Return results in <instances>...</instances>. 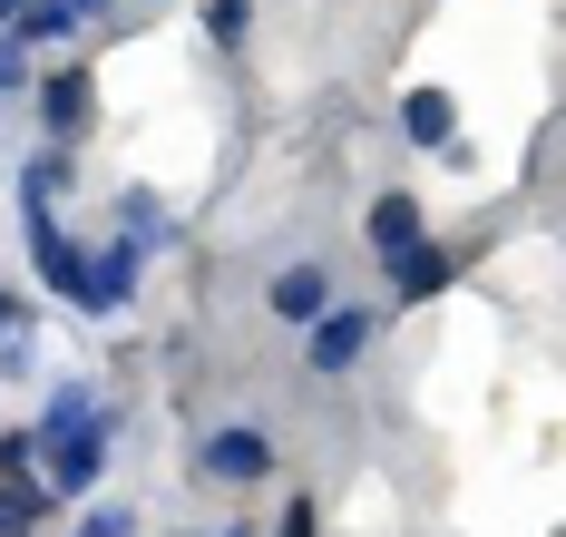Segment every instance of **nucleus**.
<instances>
[{"mask_svg":"<svg viewBox=\"0 0 566 537\" xmlns=\"http://www.w3.org/2000/svg\"><path fill=\"white\" fill-rule=\"evenodd\" d=\"M10 10H20V0H0V20H10Z\"/></svg>","mask_w":566,"mask_h":537,"instance_id":"16","label":"nucleus"},{"mask_svg":"<svg viewBox=\"0 0 566 537\" xmlns=\"http://www.w3.org/2000/svg\"><path fill=\"white\" fill-rule=\"evenodd\" d=\"M40 127H50L59 147L88 127V69H59V78H40Z\"/></svg>","mask_w":566,"mask_h":537,"instance_id":"7","label":"nucleus"},{"mask_svg":"<svg viewBox=\"0 0 566 537\" xmlns=\"http://www.w3.org/2000/svg\"><path fill=\"white\" fill-rule=\"evenodd\" d=\"M30 450H40V478H50L59 498H78V488L98 478V460H108V411H98V391H88V381H59L50 411L30 420Z\"/></svg>","mask_w":566,"mask_h":537,"instance_id":"1","label":"nucleus"},{"mask_svg":"<svg viewBox=\"0 0 566 537\" xmlns=\"http://www.w3.org/2000/svg\"><path fill=\"white\" fill-rule=\"evenodd\" d=\"M137 244L117 235V244H98V254H78V284H69V303H88V313H117V303L137 294Z\"/></svg>","mask_w":566,"mask_h":537,"instance_id":"2","label":"nucleus"},{"mask_svg":"<svg viewBox=\"0 0 566 537\" xmlns=\"http://www.w3.org/2000/svg\"><path fill=\"white\" fill-rule=\"evenodd\" d=\"M20 235H30V264H40V284H50V294H69V284H78V244L59 235V215H50V206H20Z\"/></svg>","mask_w":566,"mask_h":537,"instance_id":"5","label":"nucleus"},{"mask_svg":"<svg viewBox=\"0 0 566 537\" xmlns=\"http://www.w3.org/2000/svg\"><path fill=\"white\" fill-rule=\"evenodd\" d=\"M361 343H371V313H352V303H323V313L303 323V361H313V371H352Z\"/></svg>","mask_w":566,"mask_h":537,"instance_id":"3","label":"nucleus"},{"mask_svg":"<svg viewBox=\"0 0 566 537\" xmlns=\"http://www.w3.org/2000/svg\"><path fill=\"white\" fill-rule=\"evenodd\" d=\"M117 235L137 244V254H157V244H176V215L157 196H117Z\"/></svg>","mask_w":566,"mask_h":537,"instance_id":"11","label":"nucleus"},{"mask_svg":"<svg viewBox=\"0 0 566 537\" xmlns=\"http://www.w3.org/2000/svg\"><path fill=\"white\" fill-rule=\"evenodd\" d=\"M391 294H400V303H430V294H450V254H440L430 235H410V244L391 254Z\"/></svg>","mask_w":566,"mask_h":537,"instance_id":"6","label":"nucleus"},{"mask_svg":"<svg viewBox=\"0 0 566 537\" xmlns=\"http://www.w3.org/2000/svg\"><path fill=\"white\" fill-rule=\"evenodd\" d=\"M323 303H333V274H323V264H293V274H274V313H283V323H313Z\"/></svg>","mask_w":566,"mask_h":537,"instance_id":"10","label":"nucleus"},{"mask_svg":"<svg viewBox=\"0 0 566 537\" xmlns=\"http://www.w3.org/2000/svg\"><path fill=\"white\" fill-rule=\"evenodd\" d=\"M244 30H254V0H206V40H244Z\"/></svg>","mask_w":566,"mask_h":537,"instance_id":"12","label":"nucleus"},{"mask_svg":"<svg viewBox=\"0 0 566 537\" xmlns=\"http://www.w3.org/2000/svg\"><path fill=\"white\" fill-rule=\"evenodd\" d=\"M20 323H30V303H20V294H0V333H20Z\"/></svg>","mask_w":566,"mask_h":537,"instance_id":"15","label":"nucleus"},{"mask_svg":"<svg viewBox=\"0 0 566 537\" xmlns=\"http://www.w3.org/2000/svg\"><path fill=\"white\" fill-rule=\"evenodd\" d=\"M283 537H313V498H293V508H283Z\"/></svg>","mask_w":566,"mask_h":537,"instance_id":"14","label":"nucleus"},{"mask_svg":"<svg viewBox=\"0 0 566 537\" xmlns=\"http://www.w3.org/2000/svg\"><path fill=\"white\" fill-rule=\"evenodd\" d=\"M450 127H459L450 88H400V137L410 147H450Z\"/></svg>","mask_w":566,"mask_h":537,"instance_id":"8","label":"nucleus"},{"mask_svg":"<svg viewBox=\"0 0 566 537\" xmlns=\"http://www.w3.org/2000/svg\"><path fill=\"white\" fill-rule=\"evenodd\" d=\"M127 528H137L127 508H88V537H127Z\"/></svg>","mask_w":566,"mask_h":537,"instance_id":"13","label":"nucleus"},{"mask_svg":"<svg viewBox=\"0 0 566 537\" xmlns=\"http://www.w3.org/2000/svg\"><path fill=\"white\" fill-rule=\"evenodd\" d=\"M361 235H371V254H400L410 235H430V225H420V196H371Z\"/></svg>","mask_w":566,"mask_h":537,"instance_id":"9","label":"nucleus"},{"mask_svg":"<svg viewBox=\"0 0 566 537\" xmlns=\"http://www.w3.org/2000/svg\"><path fill=\"white\" fill-rule=\"evenodd\" d=\"M196 470L206 478H264L274 470V440L264 430H216V440H196Z\"/></svg>","mask_w":566,"mask_h":537,"instance_id":"4","label":"nucleus"}]
</instances>
